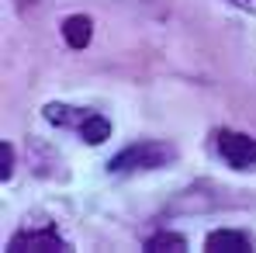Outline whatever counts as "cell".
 Here are the masks:
<instances>
[{
    "label": "cell",
    "instance_id": "7",
    "mask_svg": "<svg viewBox=\"0 0 256 253\" xmlns=\"http://www.w3.org/2000/svg\"><path fill=\"white\" fill-rule=\"evenodd\" d=\"M142 250H146V253H184V250H187V239H184L180 232L160 229V232H152V236L142 243Z\"/></svg>",
    "mask_w": 256,
    "mask_h": 253
},
{
    "label": "cell",
    "instance_id": "3",
    "mask_svg": "<svg viewBox=\"0 0 256 253\" xmlns=\"http://www.w3.org/2000/svg\"><path fill=\"white\" fill-rule=\"evenodd\" d=\"M10 253H45V250H70V243L56 232V225H38V229H21L7 243Z\"/></svg>",
    "mask_w": 256,
    "mask_h": 253
},
{
    "label": "cell",
    "instance_id": "4",
    "mask_svg": "<svg viewBox=\"0 0 256 253\" xmlns=\"http://www.w3.org/2000/svg\"><path fill=\"white\" fill-rule=\"evenodd\" d=\"M204 250L208 253H250L253 239L239 229H214L204 236Z\"/></svg>",
    "mask_w": 256,
    "mask_h": 253
},
{
    "label": "cell",
    "instance_id": "10",
    "mask_svg": "<svg viewBox=\"0 0 256 253\" xmlns=\"http://www.w3.org/2000/svg\"><path fill=\"white\" fill-rule=\"evenodd\" d=\"M232 7H239L246 14H256V0H232Z\"/></svg>",
    "mask_w": 256,
    "mask_h": 253
},
{
    "label": "cell",
    "instance_id": "1",
    "mask_svg": "<svg viewBox=\"0 0 256 253\" xmlns=\"http://www.w3.org/2000/svg\"><path fill=\"white\" fill-rule=\"evenodd\" d=\"M173 160V149L170 146H163V142H152V139H142V142H135V146H125L111 163L108 170L111 173H135V170H160L166 167Z\"/></svg>",
    "mask_w": 256,
    "mask_h": 253
},
{
    "label": "cell",
    "instance_id": "9",
    "mask_svg": "<svg viewBox=\"0 0 256 253\" xmlns=\"http://www.w3.org/2000/svg\"><path fill=\"white\" fill-rule=\"evenodd\" d=\"M10 173H14V146L10 142H0V177L10 180Z\"/></svg>",
    "mask_w": 256,
    "mask_h": 253
},
{
    "label": "cell",
    "instance_id": "6",
    "mask_svg": "<svg viewBox=\"0 0 256 253\" xmlns=\"http://www.w3.org/2000/svg\"><path fill=\"white\" fill-rule=\"evenodd\" d=\"M80 139H84L86 146H100V142H108V139H111V122H108L104 115L90 111L84 122H80Z\"/></svg>",
    "mask_w": 256,
    "mask_h": 253
},
{
    "label": "cell",
    "instance_id": "8",
    "mask_svg": "<svg viewBox=\"0 0 256 253\" xmlns=\"http://www.w3.org/2000/svg\"><path fill=\"white\" fill-rule=\"evenodd\" d=\"M90 111H76V108H66V104H45L42 108V118L48 122V125H56V128H62V125H76L80 128V122H84Z\"/></svg>",
    "mask_w": 256,
    "mask_h": 253
},
{
    "label": "cell",
    "instance_id": "2",
    "mask_svg": "<svg viewBox=\"0 0 256 253\" xmlns=\"http://www.w3.org/2000/svg\"><path fill=\"white\" fill-rule=\"evenodd\" d=\"M212 139H214L218 156L232 170H256V139L253 135H242V132H232V128H218Z\"/></svg>",
    "mask_w": 256,
    "mask_h": 253
},
{
    "label": "cell",
    "instance_id": "5",
    "mask_svg": "<svg viewBox=\"0 0 256 253\" xmlns=\"http://www.w3.org/2000/svg\"><path fill=\"white\" fill-rule=\"evenodd\" d=\"M62 39H66L70 49H86L90 39H94V21L86 14H70L62 21Z\"/></svg>",
    "mask_w": 256,
    "mask_h": 253
}]
</instances>
